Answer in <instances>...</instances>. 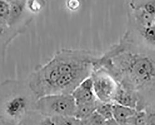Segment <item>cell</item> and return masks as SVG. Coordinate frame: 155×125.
<instances>
[{
  "label": "cell",
  "mask_w": 155,
  "mask_h": 125,
  "mask_svg": "<svg viewBox=\"0 0 155 125\" xmlns=\"http://www.w3.org/2000/svg\"><path fill=\"white\" fill-rule=\"evenodd\" d=\"M113 102L137 109L138 103V96L135 91L125 88L118 84Z\"/></svg>",
  "instance_id": "ba28073f"
},
{
  "label": "cell",
  "mask_w": 155,
  "mask_h": 125,
  "mask_svg": "<svg viewBox=\"0 0 155 125\" xmlns=\"http://www.w3.org/2000/svg\"><path fill=\"white\" fill-rule=\"evenodd\" d=\"M123 36L134 44L155 53V25L145 27L127 26Z\"/></svg>",
  "instance_id": "5b68a950"
},
{
  "label": "cell",
  "mask_w": 155,
  "mask_h": 125,
  "mask_svg": "<svg viewBox=\"0 0 155 125\" xmlns=\"http://www.w3.org/2000/svg\"><path fill=\"white\" fill-rule=\"evenodd\" d=\"M67 5L68 7L71 10H75L78 8L80 5V3L78 1H70L67 2Z\"/></svg>",
  "instance_id": "e0dca14e"
},
{
  "label": "cell",
  "mask_w": 155,
  "mask_h": 125,
  "mask_svg": "<svg viewBox=\"0 0 155 125\" xmlns=\"http://www.w3.org/2000/svg\"><path fill=\"white\" fill-rule=\"evenodd\" d=\"M99 66L108 71L118 83L137 92L155 85V53L122 36L102 55Z\"/></svg>",
  "instance_id": "6da1fadb"
},
{
  "label": "cell",
  "mask_w": 155,
  "mask_h": 125,
  "mask_svg": "<svg viewBox=\"0 0 155 125\" xmlns=\"http://www.w3.org/2000/svg\"><path fill=\"white\" fill-rule=\"evenodd\" d=\"M76 105L94 103L97 101L94 91L91 77L85 80L72 94Z\"/></svg>",
  "instance_id": "8992f818"
},
{
  "label": "cell",
  "mask_w": 155,
  "mask_h": 125,
  "mask_svg": "<svg viewBox=\"0 0 155 125\" xmlns=\"http://www.w3.org/2000/svg\"><path fill=\"white\" fill-rule=\"evenodd\" d=\"M28 6L30 11L33 13L37 12L39 11L45 5L44 1H27Z\"/></svg>",
  "instance_id": "9a60e30c"
},
{
  "label": "cell",
  "mask_w": 155,
  "mask_h": 125,
  "mask_svg": "<svg viewBox=\"0 0 155 125\" xmlns=\"http://www.w3.org/2000/svg\"><path fill=\"white\" fill-rule=\"evenodd\" d=\"M137 110L113 102V118L120 125H128V121Z\"/></svg>",
  "instance_id": "9c48e42d"
},
{
  "label": "cell",
  "mask_w": 155,
  "mask_h": 125,
  "mask_svg": "<svg viewBox=\"0 0 155 125\" xmlns=\"http://www.w3.org/2000/svg\"><path fill=\"white\" fill-rule=\"evenodd\" d=\"M35 106L41 114L45 117H74L77 105L72 94H53L38 99Z\"/></svg>",
  "instance_id": "7a4b0ae2"
},
{
  "label": "cell",
  "mask_w": 155,
  "mask_h": 125,
  "mask_svg": "<svg viewBox=\"0 0 155 125\" xmlns=\"http://www.w3.org/2000/svg\"><path fill=\"white\" fill-rule=\"evenodd\" d=\"M148 114L144 109L137 110L136 113L129 120L128 125H147Z\"/></svg>",
  "instance_id": "7c38bea8"
},
{
  "label": "cell",
  "mask_w": 155,
  "mask_h": 125,
  "mask_svg": "<svg viewBox=\"0 0 155 125\" xmlns=\"http://www.w3.org/2000/svg\"><path fill=\"white\" fill-rule=\"evenodd\" d=\"M10 12L6 23L16 36L22 33L33 19L34 13L28 6L27 1H9Z\"/></svg>",
  "instance_id": "277c9868"
},
{
  "label": "cell",
  "mask_w": 155,
  "mask_h": 125,
  "mask_svg": "<svg viewBox=\"0 0 155 125\" xmlns=\"http://www.w3.org/2000/svg\"><path fill=\"white\" fill-rule=\"evenodd\" d=\"M40 125H56L51 117H46L41 120Z\"/></svg>",
  "instance_id": "ac0fdd59"
},
{
  "label": "cell",
  "mask_w": 155,
  "mask_h": 125,
  "mask_svg": "<svg viewBox=\"0 0 155 125\" xmlns=\"http://www.w3.org/2000/svg\"><path fill=\"white\" fill-rule=\"evenodd\" d=\"M113 102H102L97 101L96 111L106 120L113 118Z\"/></svg>",
  "instance_id": "8fae6325"
},
{
  "label": "cell",
  "mask_w": 155,
  "mask_h": 125,
  "mask_svg": "<svg viewBox=\"0 0 155 125\" xmlns=\"http://www.w3.org/2000/svg\"><path fill=\"white\" fill-rule=\"evenodd\" d=\"M0 125H19L13 119H7L1 117L0 120Z\"/></svg>",
  "instance_id": "2e32d148"
},
{
  "label": "cell",
  "mask_w": 155,
  "mask_h": 125,
  "mask_svg": "<svg viewBox=\"0 0 155 125\" xmlns=\"http://www.w3.org/2000/svg\"><path fill=\"white\" fill-rule=\"evenodd\" d=\"M51 118L56 125H74L73 117L55 116Z\"/></svg>",
  "instance_id": "5bb4252c"
},
{
  "label": "cell",
  "mask_w": 155,
  "mask_h": 125,
  "mask_svg": "<svg viewBox=\"0 0 155 125\" xmlns=\"http://www.w3.org/2000/svg\"><path fill=\"white\" fill-rule=\"evenodd\" d=\"M105 125H120V124L118 123L114 118H112L107 120Z\"/></svg>",
  "instance_id": "ffe728a7"
},
{
  "label": "cell",
  "mask_w": 155,
  "mask_h": 125,
  "mask_svg": "<svg viewBox=\"0 0 155 125\" xmlns=\"http://www.w3.org/2000/svg\"><path fill=\"white\" fill-rule=\"evenodd\" d=\"M29 125V124H27V123H21V124H20V125Z\"/></svg>",
  "instance_id": "44dd1931"
},
{
  "label": "cell",
  "mask_w": 155,
  "mask_h": 125,
  "mask_svg": "<svg viewBox=\"0 0 155 125\" xmlns=\"http://www.w3.org/2000/svg\"><path fill=\"white\" fill-rule=\"evenodd\" d=\"M27 106V98L22 94H17L6 102L4 110L10 118H15L22 114Z\"/></svg>",
  "instance_id": "52a82bcc"
},
{
  "label": "cell",
  "mask_w": 155,
  "mask_h": 125,
  "mask_svg": "<svg viewBox=\"0 0 155 125\" xmlns=\"http://www.w3.org/2000/svg\"><path fill=\"white\" fill-rule=\"evenodd\" d=\"M88 120L91 125H105L107 120L96 111L88 118Z\"/></svg>",
  "instance_id": "4fadbf2b"
},
{
  "label": "cell",
  "mask_w": 155,
  "mask_h": 125,
  "mask_svg": "<svg viewBox=\"0 0 155 125\" xmlns=\"http://www.w3.org/2000/svg\"><path fill=\"white\" fill-rule=\"evenodd\" d=\"M97 101L94 103L77 105L74 117L79 120H88L96 111Z\"/></svg>",
  "instance_id": "30bf717a"
},
{
  "label": "cell",
  "mask_w": 155,
  "mask_h": 125,
  "mask_svg": "<svg viewBox=\"0 0 155 125\" xmlns=\"http://www.w3.org/2000/svg\"><path fill=\"white\" fill-rule=\"evenodd\" d=\"M74 125H91L88 120H79L73 117Z\"/></svg>",
  "instance_id": "d6986e66"
},
{
  "label": "cell",
  "mask_w": 155,
  "mask_h": 125,
  "mask_svg": "<svg viewBox=\"0 0 155 125\" xmlns=\"http://www.w3.org/2000/svg\"><path fill=\"white\" fill-rule=\"evenodd\" d=\"M91 77L93 82V91L97 100L113 102L118 85L114 77L106 69L98 66L95 67Z\"/></svg>",
  "instance_id": "3957f363"
}]
</instances>
